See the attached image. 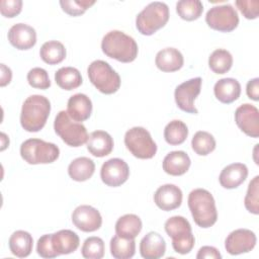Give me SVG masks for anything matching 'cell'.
I'll return each mask as SVG.
<instances>
[{"mask_svg": "<svg viewBox=\"0 0 259 259\" xmlns=\"http://www.w3.org/2000/svg\"><path fill=\"white\" fill-rule=\"evenodd\" d=\"M205 21L214 30L230 32L238 26L239 15L231 4L217 5L206 12Z\"/></svg>", "mask_w": 259, "mask_h": 259, "instance_id": "cell-10", "label": "cell"}, {"mask_svg": "<svg viewBox=\"0 0 259 259\" xmlns=\"http://www.w3.org/2000/svg\"><path fill=\"white\" fill-rule=\"evenodd\" d=\"M248 176V168L243 163H233L226 166L220 176V184L227 189H234L240 186Z\"/></svg>", "mask_w": 259, "mask_h": 259, "instance_id": "cell-19", "label": "cell"}, {"mask_svg": "<svg viewBox=\"0 0 259 259\" xmlns=\"http://www.w3.org/2000/svg\"><path fill=\"white\" fill-rule=\"evenodd\" d=\"M165 231L172 239V247L175 252L185 255L188 254L195 244L189 222L181 217L174 215L165 222Z\"/></svg>", "mask_w": 259, "mask_h": 259, "instance_id": "cell-5", "label": "cell"}, {"mask_svg": "<svg viewBox=\"0 0 259 259\" xmlns=\"http://www.w3.org/2000/svg\"><path fill=\"white\" fill-rule=\"evenodd\" d=\"M110 253L116 259H130L136 253L135 239L115 235L110 240Z\"/></svg>", "mask_w": 259, "mask_h": 259, "instance_id": "cell-31", "label": "cell"}, {"mask_svg": "<svg viewBox=\"0 0 259 259\" xmlns=\"http://www.w3.org/2000/svg\"><path fill=\"white\" fill-rule=\"evenodd\" d=\"M8 40L17 50H29L36 42L35 29L25 23H16L8 31Z\"/></svg>", "mask_w": 259, "mask_h": 259, "instance_id": "cell-17", "label": "cell"}, {"mask_svg": "<svg viewBox=\"0 0 259 259\" xmlns=\"http://www.w3.org/2000/svg\"><path fill=\"white\" fill-rule=\"evenodd\" d=\"M190 164V158L184 151H172L165 156L162 166L167 174L180 176L188 171Z\"/></svg>", "mask_w": 259, "mask_h": 259, "instance_id": "cell-22", "label": "cell"}, {"mask_svg": "<svg viewBox=\"0 0 259 259\" xmlns=\"http://www.w3.org/2000/svg\"><path fill=\"white\" fill-rule=\"evenodd\" d=\"M213 93L219 101L230 104L240 97L241 85L234 78H223L214 84Z\"/></svg>", "mask_w": 259, "mask_h": 259, "instance_id": "cell-25", "label": "cell"}, {"mask_svg": "<svg viewBox=\"0 0 259 259\" xmlns=\"http://www.w3.org/2000/svg\"><path fill=\"white\" fill-rule=\"evenodd\" d=\"M12 79V72L10 68H8L5 64H1V80H0V86L4 87L7 84L10 83Z\"/></svg>", "mask_w": 259, "mask_h": 259, "instance_id": "cell-45", "label": "cell"}, {"mask_svg": "<svg viewBox=\"0 0 259 259\" xmlns=\"http://www.w3.org/2000/svg\"><path fill=\"white\" fill-rule=\"evenodd\" d=\"M87 74L90 82L103 94H113L120 87L119 75L105 61H93L88 66Z\"/></svg>", "mask_w": 259, "mask_h": 259, "instance_id": "cell-7", "label": "cell"}, {"mask_svg": "<svg viewBox=\"0 0 259 259\" xmlns=\"http://www.w3.org/2000/svg\"><path fill=\"white\" fill-rule=\"evenodd\" d=\"M238 9L247 19H255L259 14L258 0H237L235 2Z\"/></svg>", "mask_w": 259, "mask_h": 259, "instance_id": "cell-41", "label": "cell"}, {"mask_svg": "<svg viewBox=\"0 0 259 259\" xmlns=\"http://www.w3.org/2000/svg\"><path fill=\"white\" fill-rule=\"evenodd\" d=\"M130 176V168L126 162L119 158H111L102 164L100 177L102 182L110 187L123 184Z\"/></svg>", "mask_w": 259, "mask_h": 259, "instance_id": "cell-12", "label": "cell"}, {"mask_svg": "<svg viewBox=\"0 0 259 259\" xmlns=\"http://www.w3.org/2000/svg\"><path fill=\"white\" fill-rule=\"evenodd\" d=\"M95 171L94 162L88 157H79L74 159L68 166L69 176L78 182H83L92 177Z\"/></svg>", "mask_w": 259, "mask_h": 259, "instance_id": "cell-27", "label": "cell"}, {"mask_svg": "<svg viewBox=\"0 0 259 259\" xmlns=\"http://www.w3.org/2000/svg\"><path fill=\"white\" fill-rule=\"evenodd\" d=\"M22 9L21 0H1L0 1V12L3 16L12 18L18 15Z\"/></svg>", "mask_w": 259, "mask_h": 259, "instance_id": "cell-42", "label": "cell"}, {"mask_svg": "<svg viewBox=\"0 0 259 259\" xmlns=\"http://www.w3.org/2000/svg\"><path fill=\"white\" fill-rule=\"evenodd\" d=\"M233 65V57L231 53L224 49L214 50L208 58V66L215 74L227 73Z\"/></svg>", "mask_w": 259, "mask_h": 259, "instance_id": "cell-33", "label": "cell"}, {"mask_svg": "<svg viewBox=\"0 0 259 259\" xmlns=\"http://www.w3.org/2000/svg\"><path fill=\"white\" fill-rule=\"evenodd\" d=\"M188 207L194 223L203 229L210 228L218 220L215 201L212 194L203 188L193 189L188 195Z\"/></svg>", "mask_w": 259, "mask_h": 259, "instance_id": "cell-2", "label": "cell"}, {"mask_svg": "<svg viewBox=\"0 0 259 259\" xmlns=\"http://www.w3.org/2000/svg\"><path fill=\"white\" fill-rule=\"evenodd\" d=\"M51 112L50 100L38 94L28 96L21 107L20 124L29 133L39 132L46 124Z\"/></svg>", "mask_w": 259, "mask_h": 259, "instance_id": "cell-1", "label": "cell"}, {"mask_svg": "<svg viewBox=\"0 0 259 259\" xmlns=\"http://www.w3.org/2000/svg\"><path fill=\"white\" fill-rule=\"evenodd\" d=\"M104 242L99 237L87 238L81 248V254L87 259H101L104 256Z\"/></svg>", "mask_w": 259, "mask_h": 259, "instance_id": "cell-36", "label": "cell"}, {"mask_svg": "<svg viewBox=\"0 0 259 259\" xmlns=\"http://www.w3.org/2000/svg\"><path fill=\"white\" fill-rule=\"evenodd\" d=\"M36 252L42 258H55L59 256L52 244V234L42 235L38 239L36 245Z\"/></svg>", "mask_w": 259, "mask_h": 259, "instance_id": "cell-40", "label": "cell"}, {"mask_svg": "<svg viewBox=\"0 0 259 259\" xmlns=\"http://www.w3.org/2000/svg\"><path fill=\"white\" fill-rule=\"evenodd\" d=\"M86 144L88 151L98 158L109 155L113 150V139L104 131L92 132L89 135Z\"/></svg>", "mask_w": 259, "mask_h": 259, "instance_id": "cell-21", "label": "cell"}, {"mask_svg": "<svg viewBox=\"0 0 259 259\" xmlns=\"http://www.w3.org/2000/svg\"><path fill=\"white\" fill-rule=\"evenodd\" d=\"M95 4L94 0H61L60 5L64 12L71 16L83 14L89 7Z\"/></svg>", "mask_w": 259, "mask_h": 259, "instance_id": "cell-38", "label": "cell"}, {"mask_svg": "<svg viewBox=\"0 0 259 259\" xmlns=\"http://www.w3.org/2000/svg\"><path fill=\"white\" fill-rule=\"evenodd\" d=\"M9 249L18 258H25L30 255L33 247L32 236L22 230L15 231L9 238Z\"/></svg>", "mask_w": 259, "mask_h": 259, "instance_id": "cell-26", "label": "cell"}, {"mask_svg": "<svg viewBox=\"0 0 259 259\" xmlns=\"http://www.w3.org/2000/svg\"><path fill=\"white\" fill-rule=\"evenodd\" d=\"M166 252L164 238L157 232H150L141 240L140 253L145 259H159Z\"/></svg>", "mask_w": 259, "mask_h": 259, "instance_id": "cell-18", "label": "cell"}, {"mask_svg": "<svg viewBox=\"0 0 259 259\" xmlns=\"http://www.w3.org/2000/svg\"><path fill=\"white\" fill-rule=\"evenodd\" d=\"M54 128L56 134L70 147H81L88 140L86 127L70 117L67 111L61 110L55 117Z\"/></svg>", "mask_w": 259, "mask_h": 259, "instance_id": "cell-8", "label": "cell"}, {"mask_svg": "<svg viewBox=\"0 0 259 259\" xmlns=\"http://www.w3.org/2000/svg\"><path fill=\"white\" fill-rule=\"evenodd\" d=\"M55 81L60 88L68 91L78 88L83 82L81 73L74 67L60 68L55 73Z\"/></svg>", "mask_w": 259, "mask_h": 259, "instance_id": "cell-29", "label": "cell"}, {"mask_svg": "<svg viewBox=\"0 0 259 259\" xmlns=\"http://www.w3.org/2000/svg\"><path fill=\"white\" fill-rule=\"evenodd\" d=\"M67 112L71 118L78 122L87 120L92 112L91 99L83 93L72 95L67 103Z\"/></svg>", "mask_w": 259, "mask_h": 259, "instance_id": "cell-20", "label": "cell"}, {"mask_svg": "<svg viewBox=\"0 0 259 259\" xmlns=\"http://www.w3.org/2000/svg\"><path fill=\"white\" fill-rule=\"evenodd\" d=\"M187 136L188 127L183 121L179 119L170 121L164 128V139L169 145L172 146L181 145L185 142Z\"/></svg>", "mask_w": 259, "mask_h": 259, "instance_id": "cell-32", "label": "cell"}, {"mask_svg": "<svg viewBox=\"0 0 259 259\" xmlns=\"http://www.w3.org/2000/svg\"><path fill=\"white\" fill-rule=\"evenodd\" d=\"M126 149L139 159H151L156 155L157 145L151 134L142 126H134L124 135Z\"/></svg>", "mask_w": 259, "mask_h": 259, "instance_id": "cell-9", "label": "cell"}, {"mask_svg": "<svg viewBox=\"0 0 259 259\" xmlns=\"http://www.w3.org/2000/svg\"><path fill=\"white\" fill-rule=\"evenodd\" d=\"M235 121L239 128L251 138L259 137V110L250 103L240 105L235 111Z\"/></svg>", "mask_w": 259, "mask_h": 259, "instance_id": "cell-14", "label": "cell"}, {"mask_svg": "<svg viewBox=\"0 0 259 259\" xmlns=\"http://www.w3.org/2000/svg\"><path fill=\"white\" fill-rule=\"evenodd\" d=\"M215 140L213 136L204 131H198L191 140L192 150L199 156H206L215 149Z\"/></svg>", "mask_w": 259, "mask_h": 259, "instance_id": "cell-34", "label": "cell"}, {"mask_svg": "<svg viewBox=\"0 0 259 259\" xmlns=\"http://www.w3.org/2000/svg\"><path fill=\"white\" fill-rule=\"evenodd\" d=\"M52 244L59 255H66L78 249L80 239L78 235L71 230H60L52 234Z\"/></svg>", "mask_w": 259, "mask_h": 259, "instance_id": "cell-24", "label": "cell"}, {"mask_svg": "<svg viewBox=\"0 0 259 259\" xmlns=\"http://www.w3.org/2000/svg\"><path fill=\"white\" fill-rule=\"evenodd\" d=\"M169 20V7L166 3L155 1L148 4L136 17V27L143 35H152Z\"/></svg>", "mask_w": 259, "mask_h": 259, "instance_id": "cell-4", "label": "cell"}, {"mask_svg": "<svg viewBox=\"0 0 259 259\" xmlns=\"http://www.w3.org/2000/svg\"><path fill=\"white\" fill-rule=\"evenodd\" d=\"M257 239L254 232L248 229H237L229 234L225 241V248L231 255H240L252 251Z\"/></svg>", "mask_w": 259, "mask_h": 259, "instance_id": "cell-13", "label": "cell"}, {"mask_svg": "<svg viewBox=\"0 0 259 259\" xmlns=\"http://www.w3.org/2000/svg\"><path fill=\"white\" fill-rule=\"evenodd\" d=\"M21 158L30 165L50 164L60 156V149L53 143L40 139H28L20 146Z\"/></svg>", "mask_w": 259, "mask_h": 259, "instance_id": "cell-6", "label": "cell"}, {"mask_svg": "<svg viewBox=\"0 0 259 259\" xmlns=\"http://www.w3.org/2000/svg\"><path fill=\"white\" fill-rule=\"evenodd\" d=\"M201 83L202 79L200 77H196L181 83L175 88V102L181 110L193 114L198 112L194 105V101L200 93Z\"/></svg>", "mask_w": 259, "mask_h": 259, "instance_id": "cell-11", "label": "cell"}, {"mask_svg": "<svg viewBox=\"0 0 259 259\" xmlns=\"http://www.w3.org/2000/svg\"><path fill=\"white\" fill-rule=\"evenodd\" d=\"M74 226L82 232L90 233L97 231L102 225V218L97 208L82 204L77 206L72 213Z\"/></svg>", "mask_w": 259, "mask_h": 259, "instance_id": "cell-15", "label": "cell"}, {"mask_svg": "<svg viewBox=\"0 0 259 259\" xmlns=\"http://www.w3.org/2000/svg\"><path fill=\"white\" fill-rule=\"evenodd\" d=\"M202 11L203 5L199 0H180L176 3V12L186 21H192L199 18Z\"/></svg>", "mask_w": 259, "mask_h": 259, "instance_id": "cell-35", "label": "cell"}, {"mask_svg": "<svg viewBox=\"0 0 259 259\" xmlns=\"http://www.w3.org/2000/svg\"><path fill=\"white\" fill-rule=\"evenodd\" d=\"M182 197V191L178 186L174 184H164L156 190L154 201L160 209L169 211L181 205Z\"/></svg>", "mask_w": 259, "mask_h": 259, "instance_id": "cell-16", "label": "cell"}, {"mask_svg": "<svg viewBox=\"0 0 259 259\" xmlns=\"http://www.w3.org/2000/svg\"><path fill=\"white\" fill-rule=\"evenodd\" d=\"M66 54L64 45L58 40L46 41L39 50L41 60L49 65H57L63 62L66 58Z\"/></svg>", "mask_w": 259, "mask_h": 259, "instance_id": "cell-30", "label": "cell"}, {"mask_svg": "<svg viewBox=\"0 0 259 259\" xmlns=\"http://www.w3.org/2000/svg\"><path fill=\"white\" fill-rule=\"evenodd\" d=\"M142 227V221L137 214L127 213L116 221L115 233L123 238L135 239L141 233Z\"/></svg>", "mask_w": 259, "mask_h": 259, "instance_id": "cell-28", "label": "cell"}, {"mask_svg": "<svg viewBox=\"0 0 259 259\" xmlns=\"http://www.w3.org/2000/svg\"><path fill=\"white\" fill-rule=\"evenodd\" d=\"M246 92L250 99L254 101L259 100V79L254 78L248 81L246 86Z\"/></svg>", "mask_w": 259, "mask_h": 259, "instance_id": "cell-44", "label": "cell"}, {"mask_svg": "<svg viewBox=\"0 0 259 259\" xmlns=\"http://www.w3.org/2000/svg\"><path fill=\"white\" fill-rule=\"evenodd\" d=\"M196 258L197 259H203V258L221 259L222 255L217 248H214L212 246H203L198 250Z\"/></svg>", "mask_w": 259, "mask_h": 259, "instance_id": "cell-43", "label": "cell"}, {"mask_svg": "<svg viewBox=\"0 0 259 259\" xmlns=\"http://www.w3.org/2000/svg\"><path fill=\"white\" fill-rule=\"evenodd\" d=\"M101 50L109 58L121 63H131L138 56L136 40L120 30L107 32L101 40Z\"/></svg>", "mask_w": 259, "mask_h": 259, "instance_id": "cell-3", "label": "cell"}, {"mask_svg": "<svg viewBox=\"0 0 259 259\" xmlns=\"http://www.w3.org/2000/svg\"><path fill=\"white\" fill-rule=\"evenodd\" d=\"M184 59L180 51L175 48H165L159 51L155 58V64L162 72H175L182 68Z\"/></svg>", "mask_w": 259, "mask_h": 259, "instance_id": "cell-23", "label": "cell"}, {"mask_svg": "<svg viewBox=\"0 0 259 259\" xmlns=\"http://www.w3.org/2000/svg\"><path fill=\"white\" fill-rule=\"evenodd\" d=\"M246 209L253 213H259V176H255L249 183L247 193L244 199Z\"/></svg>", "mask_w": 259, "mask_h": 259, "instance_id": "cell-37", "label": "cell"}, {"mask_svg": "<svg viewBox=\"0 0 259 259\" xmlns=\"http://www.w3.org/2000/svg\"><path fill=\"white\" fill-rule=\"evenodd\" d=\"M27 82L32 88L48 89L51 86V81L48 72L39 67L32 68L27 73Z\"/></svg>", "mask_w": 259, "mask_h": 259, "instance_id": "cell-39", "label": "cell"}]
</instances>
